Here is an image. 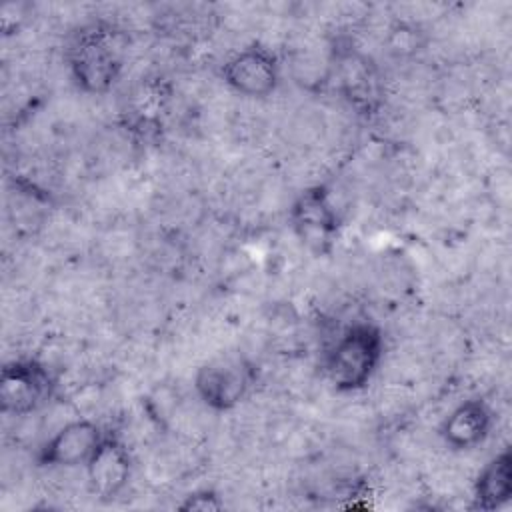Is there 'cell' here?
<instances>
[{
    "instance_id": "7c38bea8",
    "label": "cell",
    "mask_w": 512,
    "mask_h": 512,
    "mask_svg": "<svg viewBox=\"0 0 512 512\" xmlns=\"http://www.w3.org/2000/svg\"><path fill=\"white\" fill-rule=\"evenodd\" d=\"M132 96V108L136 118L144 124H156L168 100V94L160 78L142 80V84L134 90Z\"/></svg>"
},
{
    "instance_id": "8992f818",
    "label": "cell",
    "mask_w": 512,
    "mask_h": 512,
    "mask_svg": "<svg viewBox=\"0 0 512 512\" xmlns=\"http://www.w3.org/2000/svg\"><path fill=\"white\" fill-rule=\"evenodd\" d=\"M220 74L228 88L246 98H266L280 84L278 58L262 44H250L232 54Z\"/></svg>"
},
{
    "instance_id": "5b68a950",
    "label": "cell",
    "mask_w": 512,
    "mask_h": 512,
    "mask_svg": "<svg viewBox=\"0 0 512 512\" xmlns=\"http://www.w3.org/2000/svg\"><path fill=\"white\" fill-rule=\"evenodd\" d=\"M288 220L294 234L318 254L330 252L342 226L330 190L322 184L310 186L298 194V198L292 202Z\"/></svg>"
},
{
    "instance_id": "6da1fadb",
    "label": "cell",
    "mask_w": 512,
    "mask_h": 512,
    "mask_svg": "<svg viewBox=\"0 0 512 512\" xmlns=\"http://www.w3.org/2000/svg\"><path fill=\"white\" fill-rule=\"evenodd\" d=\"M68 70L76 88L84 94H106L122 74V34L106 24L80 28L66 50Z\"/></svg>"
},
{
    "instance_id": "8fae6325",
    "label": "cell",
    "mask_w": 512,
    "mask_h": 512,
    "mask_svg": "<svg viewBox=\"0 0 512 512\" xmlns=\"http://www.w3.org/2000/svg\"><path fill=\"white\" fill-rule=\"evenodd\" d=\"M336 78L344 96L356 108H372L378 98V76L370 58L358 52H346L338 58Z\"/></svg>"
},
{
    "instance_id": "5bb4252c",
    "label": "cell",
    "mask_w": 512,
    "mask_h": 512,
    "mask_svg": "<svg viewBox=\"0 0 512 512\" xmlns=\"http://www.w3.org/2000/svg\"><path fill=\"white\" fill-rule=\"evenodd\" d=\"M224 508V500L218 496V492L210 488L194 490L178 504V510L182 512H218Z\"/></svg>"
},
{
    "instance_id": "277c9868",
    "label": "cell",
    "mask_w": 512,
    "mask_h": 512,
    "mask_svg": "<svg viewBox=\"0 0 512 512\" xmlns=\"http://www.w3.org/2000/svg\"><path fill=\"white\" fill-rule=\"evenodd\" d=\"M56 380L38 358H14L0 370V410L26 416L40 410L54 394Z\"/></svg>"
},
{
    "instance_id": "ba28073f",
    "label": "cell",
    "mask_w": 512,
    "mask_h": 512,
    "mask_svg": "<svg viewBox=\"0 0 512 512\" xmlns=\"http://www.w3.org/2000/svg\"><path fill=\"white\" fill-rule=\"evenodd\" d=\"M130 474L132 456L126 444L114 434H104L94 454L86 462L90 490L104 500L116 498L126 488Z\"/></svg>"
},
{
    "instance_id": "3957f363",
    "label": "cell",
    "mask_w": 512,
    "mask_h": 512,
    "mask_svg": "<svg viewBox=\"0 0 512 512\" xmlns=\"http://www.w3.org/2000/svg\"><path fill=\"white\" fill-rule=\"evenodd\" d=\"M254 382V366L240 352H224L208 358L196 368L194 390L198 398L216 412L236 408Z\"/></svg>"
},
{
    "instance_id": "30bf717a",
    "label": "cell",
    "mask_w": 512,
    "mask_h": 512,
    "mask_svg": "<svg viewBox=\"0 0 512 512\" xmlns=\"http://www.w3.org/2000/svg\"><path fill=\"white\" fill-rule=\"evenodd\" d=\"M512 498V452L500 450L492 456L472 484V508L492 512L508 504Z\"/></svg>"
},
{
    "instance_id": "52a82bcc",
    "label": "cell",
    "mask_w": 512,
    "mask_h": 512,
    "mask_svg": "<svg viewBox=\"0 0 512 512\" xmlns=\"http://www.w3.org/2000/svg\"><path fill=\"white\" fill-rule=\"evenodd\" d=\"M106 432L88 418H78L58 428L36 450V464L42 468L86 466Z\"/></svg>"
},
{
    "instance_id": "7a4b0ae2",
    "label": "cell",
    "mask_w": 512,
    "mask_h": 512,
    "mask_svg": "<svg viewBox=\"0 0 512 512\" xmlns=\"http://www.w3.org/2000/svg\"><path fill=\"white\" fill-rule=\"evenodd\" d=\"M384 356L382 328L370 320L348 324L324 354V374L336 392L362 390Z\"/></svg>"
},
{
    "instance_id": "4fadbf2b",
    "label": "cell",
    "mask_w": 512,
    "mask_h": 512,
    "mask_svg": "<svg viewBox=\"0 0 512 512\" xmlns=\"http://www.w3.org/2000/svg\"><path fill=\"white\" fill-rule=\"evenodd\" d=\"M424 42L422 30L412 22H394L386 34V50L396 58L414 56Z\"/></svg>"
},
{
    "instance_id": "9c48e42d",
    "label": "cell",
    "mask_w": 512,
    "mask_h": 512,
    "mask_svg": "<svg viewBox=\"0 0 512 512\" xmlns=\"http://www.w3.org/2000/svg\"><path fill=\"white\" fill-rule=\"evenodd\" d=\"M492 424L494 412L488 402L482 398H468L448 412L438 434L452 450H472L490 436Z\"/></svg>"
}]
</instances>
